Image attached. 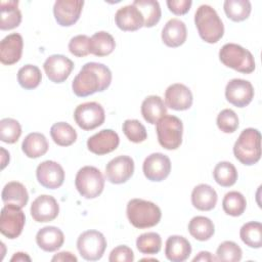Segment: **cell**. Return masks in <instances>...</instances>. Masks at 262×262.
Masks as SVG:
<instances>
[{
  "instance_id": "6da1fadb",
  "label": "cell",
  "mask_w": 262,
  "mask_h": 262,
  "mask_svg": "<svg viewBox=\"0 0 262 262\" xmlns=\"http://www.w3.org/2000/svg\"><path fill=\"white\" fill-rule=\"evenodd\" d=\"M112 82L111 70L100 62L85 63L72 82L73 92L79 97H86L108 88Z\"/></svg>"
},
{
  "instance_id": "7a4b0ae2",
  "label": "cell",
  "mask_w": 262,
  "mask_h": 262,
  "mask_svg": "<svg viewBox=\"0 0 262 262\" xmlns=\"http://www.w3.org/2000/svg\"><path fill=\"white\" fill-rule=\"evenodd\" d=\"M194 24L200 37L207 43H216L224 35L223 23L216 10L210 5L203 4L196 9Z\"/></svg>"
},
{
  "instance_id": "3957f363",
  "label": "cell",
  "mask_w": 262,
  "mask_h": 262,
  "mask_svg": "<svg viewBox=\"0 0 262 262\" xmlns=\"http://www.w3.org/2000/svg\"><path fill=\"white\" fill-rule=\"evenodd\" d=\"M126 214L129 222L139 229L154 227L162 218L159 206L142 199L130 200L127 204Z\"/></svg>"
},
{
  "instance_id": "277c9868",
  "label": "cell",
  "mask_w": 262,
  "mask_h": 262,
  "mask_svg": "<svg viewBox=\"0 0 262 262\" xmlns=\"http://www.w3.org/2000/svg\"><path fill=\"white\" fill-rule=\"evenodd\" d=\"M233 155L237 161L246 166H252L261 158V134L255 128L242 131L233 145Z\"/></svg>"
},
{
  "instance_id": "5b68a950",
  "label": "cell",
  "mask_w": 262,
  "mask_h": 262,
  "mask_svg": "<svg viewBox=\"0 0 262 262\" xmlns=\"http://www.w3.org/2000/svg\"><path fill=\"white\" fill-rule=\"evenodd\" d=\"M219 59L225 67L243 74H251L256 68L253 54L235 43L224 44L219 50Z\"/></svg>"
},
{
  "instance_id": "8992f818",
  "label": "cell",
  "mask_w": 262,
  "mask_h": 262,
  "mask_svg": "<svg viewBox=\"0 0 262 262\" xmlns=\"http://www.w3.org/2000/svg\"><path fill=\"white\" fill-rule=\"evenodd\" d=\"M156 131L162 147L172 150L181 145L183 124L178 117L165 115L156 123Z\"/></svg>"
},
{
  "instance_id": "52a82bcc",
  "label": "cell",
  "mask_w": 262,
  "mask_h": 262,
  "mask_svg": "<svg viewBox=\"0 0 262 262\" xmlns=\"http://www.w3.org/2000/svg\"><path fill=\"white\" fill-rule=\"evenodd\" d=\"M75 186L85 199H95L103 191L104 178L96 167L84 166L76 174Z\"/></svg>"
},
{
  "instance_id": "ba28073f",
  "label": "cell",
  "mask_w": 262,
  "mask_h": 262,
  "mask_svg": "<svg viewBox=\"0 0 262 262\" xmlns=\"http://www.w3.org/2000/svg\"><path fill=\"white\" fill-rule=\"evenodd\" d=\"M77 249L83 259L87 261H97L104 254L106 239L98 230H86L79 235Z\"/></svg>"
},
{
  "instance_id": "9c48e42d",
  "label": "cell",
  "mask_w": 262,
  "mask_h": 262,
  "mask_svg": "<svg viewBox=\"0 0 262 262\" xmlns=\"http://www.w3.org/2000/svg\"><path fill=\"white\" fill-rule=\"evenodd\" d=\"M26 222L25 213L21 208L12 205L5 204L0 213V231L9 239H14L23 232Z\"/></svg>"
},
{
  "instance_id": "30bf717a",
  "label": "cell",
  "mask_w": 262,
  "mask_h": 262,
  "mask_svg": "<svg viewBox=\"0 0 262 262\" xmlns=\"http://www.w3.org/2000/svg\"><path fill=\"white\" fill-rule=\"evenodd\" d=\"M74 119L81 129L90 131L103 124L105 114L101 104L95 101H89L81 103L75 108Z\"/></svg>"
},
{
  "instance_id": "8fae6325",
  "label": "cell",
  "mask_w": 262,
  "mask_h": 262,
  "mask_svg": "<svg viewBox=\"0 0 262 262\" xmlns=\"http://www.w3.org/2000/svg\"><path fill=\"white\" fill-rule=\"evenodd\" d=\"M144 176L149 181L160 182L165 180L171 172V161L162 152H154L147 156L142 165Z\"/></svg>"
},
{
  "instance_id": "7c38bea8",
  "label": "cell",
  "mask_w": 262,
  "mask_h": 262,
  "mask_svg": "<svg viewBox=\"0 0 262 262\" xmlns=\"http://www.w3.org/2000/svg\"><path fill=\"white\" fill-rule=\"evenodd\" d=\"M254 87L244 79H232L225 87L226 100L237 107L247 106L254 98Z\"/></svg>"
},
{
  "instance_id": "4fadbf2b",
  "label": "cell",
  "mask_w": 262,
  "mask_h": 262,
  "mask_svg": "<svg viewBox=\"0 0 262 262\" xmlns=\"http://www.w3.org/2000/svg\"><path fill=\"white\" fill-rule=\"evenodd\" d=\"M134 173V161L129 156H119L111 160L105 167V178L113 184H122Z\"/></svg>"
},
{
  "instance_id": "5bb4252c",
  "label": "cell",
  "mask_w": 262,
  "mask_h": 262,
  "mask_svg": "<svg viewBox=\"0 0 262 262\" xmlns=\"http://www.w3.org/2000/svg\"><path fill=\"white\" fill-rule=\"evenodd\" d=\"M36 177L43 187L56 189L60 187L64 181V171L57 162L47 160L38 165Z\"/></svg>"
},
{
  "instance_id": "9a60e30c",
  "label": "cell",
  "mask_w": 262,
  "mask_h": 262,
  "mask_svg": "<svg viewBox=\"0 0 262 262\" xmlns=\"http://www.w3.org/2000/svg\"><path fill=\"white\" fill-rule=\"evenodd\" d=\"M43 68L47 78L53 83H62L71 75L74 62L62 54H52L46 58Z\"/></svg>"
},
{
  "instance_id": "2e32d148",
  "label": "cell",
  "mask_w": 262,
  "mask_h": 262,
  "mask_svg": "<svg viewBox=\"0 0 262 262\" xmlns=\"http://www.w3.org/2000/svg\"><path fill=\"white\" fill-rule=\"evenodd\" d=\"M83 0H57L53 5V14L61 27H71L80 18Z\"/></svg>"
},
{
  "instance_id": "e0dca14e",
  "label": "cell",
  "mask_w": 262,
  "mask_h": 262,
  "mask_svg": "<svg viewBox=\"0 0 262 262\" xmlns=\"http://www.w3.org/2000/svg\"><path fill=\"white\" fill-rule=\"evenodd\" d=\"M30 211L36 222L45 223L54 220L58 216L59 206L52 195L41 194L33 201Z\"/></svg>"
},
{
  "instance_id": "ac0fdd59",
  "label": "cell",
  "mask_w": 262,
  "mask_h": 262,
  "mask_svg": "<svg viewBox=\"0 0 262 262\" xmlns=\"http://www.w3.org/2000/svg\"><path fill=\"white\" fill-rule=\"evenodd\" d=\"M120 143L117 132L112 129H103L92 135L87 140L88 149L97 156H103L114 151Z\"/></svg>"
},
{
  "instance_id": "d6986e66",
  "label": "cell",
  "mask_w": 262,
  "mask_h": 262,
  "mask_svg": "<svg viewBox=\"0 0 262 262\" xmlns=\"http://www.w3.org/2000/svg\"><path fill=\"white\" fill-rule=\"evenodd\" d=\"M193 101V96L190 89L181 83L170 85L165 91L166 106L174 111L188 110Z\"/></svg>"
},
{
  "instance_id": "ffe728a7",
  "label": "cell",
  "mask_w": 262,
  "mask_h": 262,
  "mask_svg": "<svg viewBox=\"0 0 262 262\" xmlns=\"http://www.w3.org/2000/svg\"><path fill=\"white\" fill-rule=\"evenodd\" d=\"M117 27L125 32L137 31L144 27V18L140 10L133 4L119 8L115 14Z\"/></svg>"
},
{
  "instance_id": "44dd1931",
  "label": "cell",
  "mask_w": 262,
  "mask_h": 262,
  "mask_svg": "<svg viewBox=\"0 0 262 262\" xmlns=\"http://www.w3.org/2000/svg\"><path fill=\"white\" fill-rule=\"evenodd\" d=\"M24 40L18 33H12L4 37L0 43V60L3 64L16 63L23 54Z\"/></svg>"
},
{
  "instance_id": "7402d4cb",
  "label": "cell",
  "mask_w": 262,
  "mask_h": 262,
  "mask_svg": "<svg viewBox=\"0 0 262 262\" xmlns=\"http://www.w3.org/2000/svg\"><path fill=\"white\" fill-rule=\"evenodd\" d=\"M162 41L168 47H179L187 37V30L185 24L178 18L169 19L162 30Z\"/></svg>"
},
{
  "instance_id": "603a6c76",
  "label": "cell",
  "mask_w": 262,
  "mask_h": 262,
  "mask_svg": "<svg viewBox=\"0 0 262 262\" xmlns=\"http://www.w3.org/2000/svg\"><path fill=\"white\" fill-rule=\"evenodd\" d=\"M191 254V246L188 239L181 235H171L166 241L165 256L172 262H183Z\"/></svg>"
},
{
  "instance_id": "cb8c5ba5",
  "label": "cell",
  "mask_w": 262,
  "mask_h": 262,
  "mask_svg": "<svg viewBox=\"0 0 262 262\" xmlns=\"http://www.w3.org/2000/svg\"><path fill=\"white\" fill-rule=\"evenodd\" d=\"M38 247L45 252H54L64 243L63 232L55 226H45L38 230L36 234Z\"/></svg>"
},
{
  "instance_id": "d4e9b609",
  "label": "cell",
  "mask_w": 262,
  "mask_h": 262,
  "mask_svg": "<svg viewBox=\"0 0 262 262\" xmlns=\"http://www.w3.org/2000/svg\"><path fill=\"white\" fill-rule=\"evenodd\" d=\"M218 195L216 190L209 184L201 183L191 192V204L200 211H210L215 208Z\"/></svg>"
},
{
  "instance_id": "484cf974",
  "label": "cell",
  "mask_w": 262,
  "mask_h": 262,
  "mask_svg": "<svg viewBox=\"0 0 262 262\" xmlns=\"http://www.w3.org/2000/svg\"><path fill=\"white\" fill-rule=\"evenodd\" d=\"M0 29L2 31L12 30L21 23V12L18 9L17 0L0 2Z\"/></svg>"
},
{
  "instance_id": "4316f807",
  "label": "cell",
  "mask_w": 262,
  "mask_h": 262,
  "mask_svg": "<svg viewBox=\"0 0 262 262\" xmlns=\"http://www.w3.org/2000/svg\"><path fill=\"white\" fill-rule=\"evenodd\" d=\"M141 115L149 124H156L162 117L167 115V106L158 95H149L141 103Z\"/></svg>"
},
{
  "instance_id": "83f0119b",
  "label": "cell",
  "mask_w": 262,
  "mask_h": 262,
  "mask_svg": "<svg viewBox=\"0 0 262 262\" xmlns=\"http://www.w3.org/2000/svg\"><path fill=\"white\" fill-rule=\"evenodd\" d=\"M49 144L46 137L39 132L28 134L21 143L23 152L31 159H37L44 156L48 150Z\"/></svg>"
},
{
  "instance_id": "f1b7e54d",
  "label": "cell",
  "mask_w": 262,
  "mask_h": 262,
  "mask_svg": "<svg viewBox=\"0 0 262 262\" xmlns=\"http://www.w3.org/2000/svg\"><path fill=\"white\" fill-rule=\"evenodd\" d=\"M1 198L4 204H12L19 208H24L28 204L29 193L23 183L10 181L4 185Z\"/></svg>"
},
{
  "instance_id": "f546056e",
  "label": "cell",
  "mask_w": 262,
  "mask_h": 262,
  "mask_svg": "<svg viewBox=\"0 0 262 262\" xmlns=\"http://www.w3.org/2000/svg\"><path fill=\"white\" fill-rule=\"evenodd\" d=\"M116 47V41L114 37L104 31H99L93 34L89 42L90 53L95 56L101 57L111 54Z\"/></svg>"
},
{
  "instance_id": "4dcf8cb0",
  "label": "cell",
  "mask_w": 262,
  "mask_h": 262,
  "mask_svg": "<svg viewBox=\"0 0 262 262\" xmlns=\"http://www.w3.org/2000/svg\"><path fill=\"white\" fill-rule=\"evenodd\" d=\"M188 231L193 238L200 242H205L213 236L215 226L213 221L208 217L195 216L191 218L188 223Z\"/></svg>"
},
{
  "instance_id": "1f68e13d",
  "label": "cell",
  "mask_w": 262,
  "mask_h": 262,
  "mask_svg": "<svg viewBox=\"0 0 262 262\" xmlns=\"http://www.w3.org/2000/svg\"><path fill=\"white\" fill-rule=\"evenodd\" d=\"M135 5L141 12L144 18V27L151 28L156 26L162 15L161 7L158 1L156 0H135L132 3Z\"/></svg>"
},
{
  "instance_id": "d6a6232c",
  "label": "cell",
  "mask_w": 262,
  "mask_h": 262,
  "mask_svg": "<svg viewBox=\"0 0 262 262\" xmlns=\"http://www.w3.org/2000/svg\"><path fill=\"white\" fill-rule=\"evenodd\" d=\"M53 141L59 146H70L77 139L76 130L67 122H57L50 128Z\"/></svg>"
},
{
  "instance_id": "836d02e7",
  "label": "cell",
  "mask_w": 262,
  "mask_h": 262,
  "mask_svg": "<svg viewBox=\"0 0 262 262\" xmlns=\"http://www.w3.org/2000/svg\"><path fill=\"white\" fill-rule=\"evenodd\" d=\"M226 16L233 21H243L250 16L252 5L249 0H226L223 4Z\"/></svg>"
},
{
  "instance_id": "e575fe53",
  "label": "cell",
  "mask_w": 262,
  "mask_h": 262,
  "mask_svg": "<svg viewBox=\"0 0 262 262\" xmlns=\"http://www.w3.org/2000/svg\"><path fill=\"white\" fill-rule=\"evenodd\" d=\"M237 176L236 168L230 162H219L213 170L214 180L223 187L232 186L236 182Z\"/></svg>"
},
{
  "instance_id": "d590c367",
  "label": "cell",
  "mask_w": 262,
  "mask_h": 262,
  "mask_svg": "<svg viewBox=\"0 0 262 262\" xmlns=\"http://www.w3.org/2000/svg\"><path fill=\"white\" fill-rule=\"evenodd\" d=\"M239 236L243 243L253 249H259L262 246V224L257 221L245 223L239 230Z\"/></svg>"
},
{
  "instance_id": "8d00e7d4",
  "label": "cell",
  "mask_w": 262,
  "mask_h": 262,
  "mask_svg": "<svg viewBox=\"0 0 262 262\" xmlns=\"http://www.w3.org/2000/svg\"><path fill=\"white\" fill-rule=\"evenodd\" d=\"M42 80L40 69L34 64H26L17 72V82L21 88L32 90L39 86Z\"/></svg>"
},
{
  "instance_id": "74e56055",
  "label": "cell",
  "mask_w": 262,
  "mask_h": 262,
  "mask_svg": "<svg viewBox=\"0 0 262 262\" xmlns=\"http://www.w3.org/2000/svg\"><path fill=\"white\" fill-rule=\"evenodd\" d=\"M246 207L247 201L243 193H241L239 191H229L224 195L222 200L223 211L229 216H241L245 212Z\"/></svg>"
},
{
  "instance_id": "f35d334b",
  "label": "cell",
  "mask_w": 262,
  "mask_h": 262,
  "mask_svg": "<svg viewBox=\"0 0 262 262\" xmlns=\"http://www.w3.org/2000/svg\"><path fill=\"white\" fill-rule=\"evenodd\" d=\"M137 250L145 255H155L161 251L162 238L157 232H145L136 239Z\"/></svg>"
},
{
  "instance_id": "ab89813d",
  "label": "cell",
  "mask_w": 262,
  "mask_h": 262,
  "mask_svg": "<svg viewBox=\"0 0 262 262\" xmlns=\"http://www.w3.org/2000/svg\"><path fill=\"white\" fill-rule=\"evenodd\" d=\"M21 135V126L18 121L12 118H4L0 121V139L1 141L12 144L15 143Z\"/></svg>"
},
{
  "instance_id": "60d3db41",
  "label": "cell",
  "mask_w": 262,
  "mask_h": 262,
  "mask_svg": "<svg viewBox=\"0 0 262 262\" xmlns=\"http://www.w3.org/2000/svg\"><path fill=\"white\" fill-rule=\"evenodd\" d=\"M125 136L134 143H141L147 138L145 127L136 119L125 120L122 125Z\"/></svg>"
},
{
  "instance_id": "b9f144b4",
  "label": "cell",
  "mask_w": 262,
  "mask_h": 262,
  "mask_svg": "<svg viewBox=\"0 0 262 262\" xmlns=\"http://www.w3.org/2000/svg\"><path fill=\"white\" fill-rule=\"evenodd\" d=\"M243 251L241 247L232 241H225L219 245L216 251L217 261L237 262L242 259Z\"/></svg>"
},
{
  "instance_id": "7bdbcfd3",
  "label": "cell",
  "mask_w": 262,
  "mask_h": 262,
  "mask_svg": "<svg viewBox=\"0 0 262 262\" xmlns=\"http://www.w3.org/2000/svg\"><path fill=\"white\" fill-rule=\"evenodd\" d=\"M218 128L224 133H233L238 128V117L230 108L222 110L216 120Z\"/></svg>"
},
{
  "instance_id": "ee69618b",
  "label": "cell",
  "mask_w": 262,
  "mask_h": 262,
  "mask_svg": "<svg viewBox=\"0 0 262 262\" xmlns=\"http://www.w3.org/2000/svg\"><path fill=\"white\" fill-rule=\"evenodd\" d=\"M89 42L90 38L87 35H77L70 40L69 50L77 57H84L90 53Z\"/></svg>"
},
{
  "instance_id": "f6af8a7d",
  "label": "cell",
  "mask_w": 262,
  "mask_h": 262,
  "mask_svg": "<svg viewBox=\"0 0 262 262\" xmlns=\"http://www.w3.org/2000/svg\"><path fill=\"white\" fill-rule=\"evenodd\" d=\"M134 260V253L128 246L121 245L112 250L108 261L110 262H132Z\"/></svg>"
},
{
  "instance_id": "bcb514c9",
  "label": "cell",
  "mask_w": 262,
  "mask_h": 262,
  "mask_svg": "<svg viewBox=\"0 0 262 262\" xmlns=\"http://www.w3.org/2000/svg\"><path fill=\"white\" fill-rule=\"evenodd\" d=\"M191 0H168L167 6L169 10L176 15H183L187 13L191 7Z\"/></svg>"
},
{
  "instance_id": "7dc6e473",
  "label": "cell",
  "mask_w": 262,
  "mask_h": 262,
  "mask_svg": "<svg viewBox=\"0 0 262 262\" xmlns=\"http://www.w3.org/2000/svg\"><path fill=\"white\" fill-rule=\"evenodd\" d=\"M51 261H52V262H55V261H73V262H77L78 259H77V257H76L74 254H72L71 252H66V251H63V252H60V253L55 254V255L52 257Z\"/></svg>"
},
{
  "instance_id": "c3c4849f",
  "label": "cell",
  "mask_w": 262,
  "mask_h": 262,
  "mask_svg": "<svg viewBox=\"0 0 262 262\" xmlns=\"http://www.w3.org/2000/svg\"><path fill=\"white\" fill-rule=\"evenodd\" d=\"M193 262H196V261H205V262H208V261H217L216 257H214L210 252L208 251H202L200 252L193 259H192Z\"/></svg>"
},
{
  "instance_id": "681fc988",
  "label": "cell",
  "mask_w": 262,
  "mask_h": 262,
  "mask_svg": "<svg viewBox=\"0 0 262 262\" xmlns=\"http://www.w3.org/2000/svg\"><path fill=\"white\" fill-rule=\"evenodd\" d=\"M23 262V261H31V258L30 256L27 254V253H23V252H17L15 253L11 259H10V262Z\"/></svg>"
},
{
  "instance_id": "f907efd6",
  "label": "cell",
  "mask_w": 262,
  "mask_h": 262,
  "mask_svg": "<svg viewBox=\"0 0 262 262\" xmlns=\"http://www.w3.org/2000/svg\"><path fill=\"white\" fill-rule=\"evenodd\" d=\"M1 152H2V159H1V169H4L5 166L9 163V152H7L3 147H1Z\"/></svg>"
}]
</instances>
